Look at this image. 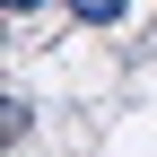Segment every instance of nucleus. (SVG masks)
Listing matches in <instances>:
<instances>
[{"instance_id": "nucleus-1", "label": "nucleus", "mask_w": 157, "mask_h": 157, "mask_svg": "<svg viewBox=\"0 0 157 157\" xmlns=\"http://www.w3.org/2000/svg\"><path fill=\"white\" fill-rule=\"evenodd\" d=\"M61 9L78 17V26H122V17H131V0H61Z\"/></svg>"}, {"instance_id": "nucleus-2", "label": "nucleus", "mask_w": 157, "mask_h": 157, "mask_svg": "<svg viewBox=\"0 0 157 157\" xmlns=\"http://www.w3.org/2000/svg\"><path fill=\"white\" fill-rule=\"evenodd\" d=\"M9 9H17V17H35V9H44V0H9Z\"/></svg>"}]
</instances>
